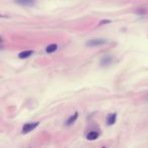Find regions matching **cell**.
<instances>
[{"label": "cell", "instance_id": "6da1fadb", "mask_svg": "<svg viewBox=\"0 0 148 148\" xmlns=\"http://www.w3.org/2000/svg\"><path fill=\"white\" fill-rule=\"evenodd\" d=\"M106 44V40L104 39H93L89 40L87 43H86V46L88 47H96V46H102V45Z\"/></svg>", "mask_w": 148, "mask_h": 148}, {"label": "cell", "instance_id": "7a4b0ae2", "mask_svg": "<svg viewBox=\"0 0 148 148\" xmlns=\"http://www.w3.org/2000/svg\"><path fill=\"white\" fill-rule=\"evenodd\" d=\"M38 125H39V122L26 123V124H24V125H23V127H22V133H23V134H26V133L30 132V131H32V130L35 129V128H37Z\"/></svg>", "mask_w": 148, "mask_h": 148}, {"label": "cell", "instance_id": "3957f363", "mask_svg": "<svg viewBox=\"0 0 148 148\" xmlns=\"http://www.w3.org/2000/svg\"><path fill=\"white\" fill-rule=\"evenodd\" d=\"M113 63V57L112 56H104V58L100 60V66L102 67H106V66H109Z\"/></svg>", "mask_w": 148, "mask_h": 148}, {"label": "cell", "instance_id": "277c9868", "mask_svg": "<svg viewBox=\"0 0 148 148\" xmlns=\"http://www.w3.org/2000/svg\"><path fill=\"white\" fill-rule=\"evenodd\" d=\"M117 121V114H110V115H108V117H106V124L109 126H112L114 125L115 123H116Z\"/></svg>", "mask_w": 148, "mask_h": 148}, {"label": "cell", "instance_id": "5b68a950", "mask_svg": "<svg viewBox=\"0 0 148 148\" xmlns=\"http://www.w3.org/2000/svg\"><path fill=\"white\" fill-rule=\"evenodd\" d=\"M32 53H34L32 50H26V51L20 52V53L18 54V57L19 59H26L28 58V57H30V56L32 55Z\"/></svg>", "mask_w": 148, "mask_h": 148}, {"label": "cell", "instance_id": "8992f818", "mask_svg": "<svg viewBox=\"0 0 148 148\" xmlns=\"http://www.w3.org/2000/svg\"><path fill=\"white\" fill-rule=\"evenodd\" d=\"M16 3L23 5V6H32V5H35L34 0H16Z\"/></svg>", "mask_w": 148, "mask_h": 148}, {"label": "cell", "instance_id": "52a82bcc", "mask_svg": "<svg viewBox=\"0 0 148 148\" xmlns=\"http://www.w3.org/2000/svg\"><path fill=\"white\" fill-rule=\"evenodd\" d=\"M77 118H78V112H75V113H74V115H72V116L67 120V122H66V125H67V126H71L72 124H74V123L76 122Z\"/></svg>", "mask_w": 148, "mask_h": 148}, {"label": "cell", "instance_id": "ba28073f", "mask_svg": "<svg viewBox=\"0 0 148 148\" xmlns=\"http://www.w3.org/2000/svg\"><path fill=\"white\" fill-rule=\"evenodd\" d=\"M98 137V133L96 131H90L87 135H86V138L87 140H90V141H92V140H95V139Z\"/></svg>", "mask_w": 148, "mask_h": 148}, {"label": "cell", "instance_id": "9c48e42d", "mask_svg": "<svg viewBox=\"0 0 148 148\" xmlns=\"http://www.w3.org/2000/svg\"><path fill=\"white\" fill-rule=\"evenodd\" d=\"M57 49H58V46H57V45L51 44L46 48V52L47 53H54L55 51H57Z\"/></svg>", "mask_w": 148, "mask_h": 148}, {"label": "cell", "instance_id": "30bf717a", "mask_svg": "<svg viewBox=\"0 0 148 148\" xmlns=\"http://www.w3.org/2000/svg\"><path fill=\"white\" fill-rule=\"evenodd\" d=\"M137 13H139V14H146V13H147V10H146V9H137Z\"/></svg>", "mask_w": 148, "mask_h": 148}, {"label": "cell", "instance_id": "8fae6325", "mask_svg": "<svg viewBox=\"0 0 148 148\" xmlns=\"http://www.w3.org/2000/svg\"><path fill=\"white\" fill-rule=\"evenodd\" d=\"M110 22V20H102V21H100V24L102 23H109Z\"/></svg>", "mask_w": 148, "mask_h": 148}]
</instances>
